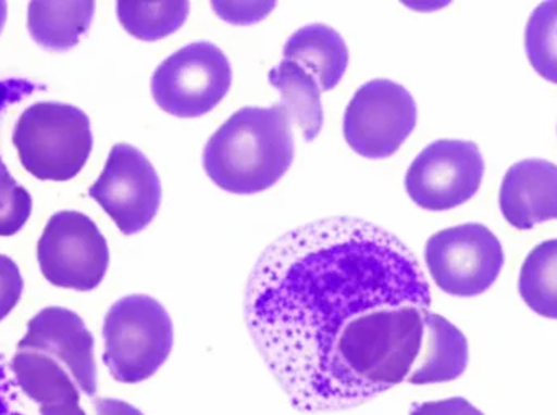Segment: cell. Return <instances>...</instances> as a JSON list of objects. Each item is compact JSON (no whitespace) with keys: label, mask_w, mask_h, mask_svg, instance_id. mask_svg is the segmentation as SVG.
<instances>
[{"label":"cell","mask_w":557,"mask_h":415,"mask_svg":"<svg viewBox=\"0 0 557 415\" xmlns=\"http://www.w3.org/2000/svg\"><path fill=\"white\" fill-rule=\"evenodd\" d=\"M483 155L471 140H437L425 147L406 173L409 198L425 211H451L470 201L484 178Z\"/></svg>","instance_id":"cell-10"},{"label":"cell","mask_w":557,"mask_h":415,"mask_svg":"<svg viewBox=\"0 0 557 415\" xmlns=\"http://www.w3.org/2000/svg\"><path fill=\"white\" fill-rule=\"evenodd\" d=\"M519 292L536 315L557 319V238L530 251L520 269Z\"/></svg>","instance_id":"cell-18"},{"label":"cell","mask_w":557,"mask_h":415,"mask_svg":"<svg viewBox=\"0 0 557 415\" xmlns=\"http://www.w3.org/2000/svg\"><path fill=\"white\" fill-rule=\"evenodd\" d=\"M231 85L227 55L212 42L198 41L180 49L157 67L152 97L172 116L191 120L214 110Z\"/></svg>","instance_id":"cell-6"},{"label":"cell","mask_w":557,"mask_h":415,"mask_svg":"<svg viewBox=\"0 0 557 415\" xmlns=\"http://www.w3.org/2000/svg\"><path fill=\"white\" fill-rule=\"evenodd\" d=\"M88 196L129 237L152 224L162 202V185L152 163L139 149L116 143Z\"/></svg>","instance_id":"cell-11"},{"label":"cell","mask_w":557,"mask_h":415,"mask_svg":"<svg viewBox=\"0 0 557 415\" xmlns=\"http://www.w3.org/2000/svg\"><path fill=\"white\" fill-rule=\"evenodd\" d=\"M499 208L517 230L557 221V165L529 159L510 166L500 186Z\"/></svg>","instance_id":"cell-12"},{"label":"cell","mask_w":557,"mask_h":415,"mask_svg":"<svg viewBox=\"0 0 557 415\" xmlns=\"http://www.w3.org/2000/svg\"><path fill=\"white\" fill-rule=\"evenodd\" d=\"M470 361L463 332L444 316L428 313L421 354L406 381L411 385L448 383L465 374Z\"/></svg>","instance_id":"cell-13"},{"label":"cell","mask_w":557,"mask_h":415,"mask_svg":"<svg viewBox=\"0 0 557 415\" xmlns=\"http://www.w3.org/2000/svg\"><path fill=\"white\" fill-rule=\"evenodd\" d=\"M432 295L414 253L367 221L331 217L261 254L245 293L248 331L300 413H336L406 381Z\"/></svg>","instance_id":"cell-1"},{"label":"cell","mask_w":557,"mask_h":415,"mask_svg":"<svg viewBox=\"0 0 557 415\" xmlns=\"http://www.w3.org/2000/svg\"><path fill=\"white\" fill-rule=\"evenodd\" d=\"M284 58L313 75L321 93L333 90L349 64V51L339 33L326 25H307L284 46Z\"/></svg>","instance_id":"cell-14"},{"label":"cell","mask_w":557,"mask_h":415,"mask_svg":"<svg viewBox=\"0 0 557 415\" xmlns=\"http://www.w3.org/2000/svg\"><path fill=\"white\" fill-rule=\"evenodd\" d=\"M95 2H29L28 32L42 48L67 51L90 28Z\"/></svg>","instance_id":"cell-16"},{"label":"cell","mask_w":557,"mask_h":415,"mask_svg":"<svg viewBox=\"0 0 557 415\" xmlns=\"http://www.w3.org/2000/svg\"><path fill=\"white\" fill-rule=\"evenodd\" d=\"M525 52L536 74L557 84V0L533 10L525 28Z\"/></svg>","instance_id":"cell-20"},{"label":"cell","mask_w":557,"mask_h":415,"mask_svg":"<svg viewBox=\"0 0 557 415\" xmlns=\"http://www.w3.org/2000/svg\"><path fill=\"white\" fill-rule=\"evenodd\" d=\"M94 406L97 415H144L136 407L120 400H97Z\"/></svg>","instance_id":"cell-24"},{"label":"cell","mask_w":557,"mask_h":415,"mask_svg":"<svg viewBox=\"0 0 557 415\" xmlns=\"http://www.w3.org/2000/svg\"><path fill=\"white\" fill-rule=\"evenodd\" d=\"M7 22V2H0V33L3 32V26Z\"/></svg>","instance_id":"cell-25"},{"label":"cell","mask_w":557,"mask_h":415,"mask_svg":"<svg viewBox=\"0 0 557 415\" xmlns=\"http://www.w3.org/2000/svg\"><path fill=\"white\" fill-rule=\"evenodd\" d=\"M270 84L278 91L288 120L298 126L307 142L317 139L323 129L321 90L310 72L294 61H284L270 72Z\"/></svg>","instance_id":"cell-15"},{"label":"cell","mask_w":557,"mask_h":415,"mask_svg":"<svg viewBox=\"0 0 557 415\" xmlns=\"http://www.w3.org/2000/svg\"><path fill=\"white\" fill-rule=\"evenodd\" d=\"M20 391L41 415H87L81 393L97 397L95 339L77 313L49 306L33 316L10 362Z\"/></svg>","instance_id":"cell-2"},{"label":"cell","mask_w":557,"mask_h":415,"mask_svg":"<svg viewBox=\"0 0 557 415\" xmlns=\"http://www.w3.org/2000/svg\"><path fill=\"white\" fill-rule=\"evenodd\" d=\"M290 120L282 104L242 108L209 139L202 165L209 178L232 194L267 191L294 162Z\"/></svg>","instance_id":"cell-3"},{"label":"cell","mask_w":557,"mask_h":415,"mask_svg":"<svg viewBox=\"0 0 557 415\" xmlns=\"http://www.w3.org/2000/svg\"><path fill=\"white\" fill-rule=\"evenodd\" d=\"M38 263L51 286L90 292L100 286L110 266L107 238L82 212L52 215L38 241Z\"/></svg>","instance_id":"cell-8"},{"label":"cell","mask_w":557,"mask_h":415,"mask_svg":"<svg viewBox=\"0 0 557 415\" xmlns=\"http://www.w3.org/2000/svg\"><path fill=\"white\" fill-rule=\"evenodd\" d=\"M409 415H484L465 398L414 404Z\"/></svg>","instance_id":"cell-23"},{"label":"cell","mask_w":557,"mask_h":415,"mask_svg":"<svg viewBox=\"0 0 557 415\" xmlns=\"http://www.w3.org/2000/svg\"><path fill=\"white\" fill-rule=\"evenodd\" d=\"M416 123L412 95L403 85L376 78L363 84L346 108L344 139L363 159H388L411 136Z\"/></svg>","instance_id":"cell-9"},{"label":"cell","mask_w":557,"mask_h":415,"mask_svg":"<svg viewBox=\"0 0 557 415\" xmlns=\"http://www.w3.org/2000/svg\"><path fill=\"white\" fill-rule=\"evenodd\" d=\"M12 142L29 175L41 181H69L90 159L94 134L84 111L41 101L20 114Z\"/></svg>","instance_id":"cell-4"},{"label":"cell","mask_w":557,"mask_h":415,"mask_svg":"<svg viewBox=\"0 0 557 415\" xmlns=\"http://www.w3.org/2000/svg\"><path fill=\"white\" fill-rule=\"evenodd\" d=\"M117 18L134 38L159 41L185 25L189 2H117Z\"/></svg>","instance_id":"cell-19"},{"label":"cell","mask_w":557,"mask_h":415,"mask_svg":"<svg viewBox=\"0 0 557 415\" xmlns=\"http://www.w3.org/2000/svg\"><path fill=\"white\" fill-rule=\"evenodd\" d=\"M506 263L499 238L481 224H465L432 235L425 264L442 292L470 299L487 292Z\"/></svg>","instance_id":"cell-7"},{"label":"cell","mask_w":557,"mask_h":415,"mask_svg":"<svg viewBox=\"0 0 557 415\" xmlns=\"http://www.w3.org/2000/svg\"><path fill=\"white\" fill-rule=\"evenodd\" d=\"M45 85L33 84L23 78H9L0 81V114L10 106L29 97ZM33 211V199L22 185L10 175L5 163L0 159V237L18 234Z\"/></svg>","instance_id":"cell-17"},{"label":"cell","mask_w":557,"mask_h":415,"mask_svg":"<svg viewBox=\"0 0 557 415\" xmlns=\"http://www.w3.org/2000/svg\"><path fill=\"white\" fill-rule=\"evenodd\" d=\"M103 362L120 383H140L157 374L173 348L169 312L152 297L117 300L103 323Z\"/></svg>","instance_id":"cell-5"},{"label":"cell","mask_w":557,"mask_h":415,"mask_svg":"<svg viewBox=\"0 0 557 415\" xmlns=\"http://www.w3.org/2000/svg\"><path fill=\"white\" fill-rule=\"evenodd\" d=\"M23 287L25 282L15 261L10 260L5 254H0V322L18 305Z\"/></svg>","instance_id":"cell-21"},{"label":"cell","mask_w":557,"mask_h":415,"mask_svg":"<svg viewBox=\"0 0 557 415\" xmlns=\"http://www.w3.org/2000/svg\"><path fill=\"white\" fill-rule=\"evenodd\" d=\"M0 415H28L20 406V388L5 355H0Z\"/></svg>","instance_id":"cell-22"}]
</instances>
